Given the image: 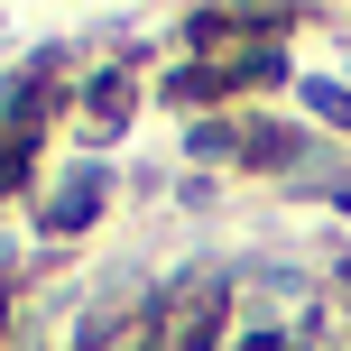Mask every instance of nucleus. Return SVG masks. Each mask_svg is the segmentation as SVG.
Segmentation results:
<instances>
[{"label":"nucleus","instance_id":"obj_1","mask_svg":"<svg viewBox=\"0 0 351 351\" xmlns=\"http://www.w3.org/2000/svg\"><path fill=\"white\" fill-rule=\"evenodd\" d=\"M213 333H222V278H194L167 305V351H213Z\"/></svg>","mask_w":351,"mask_h":351},{"label":"nucleus","instance_id":"obj_2","mask_svg":"<svg viewBox=\"0 0 351 351\" xmlns=\"http://www.w3.org/2000/svg\"><path fill=\"white\" fill-rule=\"evenodd\" d=\"M259 351H287V342H259Z\"/></svg>","mask_w":351,"mask_h":351}]
</instances>
